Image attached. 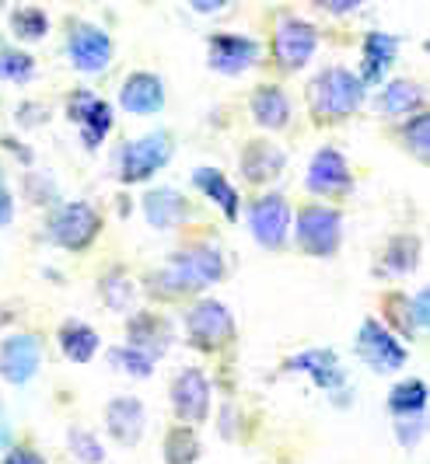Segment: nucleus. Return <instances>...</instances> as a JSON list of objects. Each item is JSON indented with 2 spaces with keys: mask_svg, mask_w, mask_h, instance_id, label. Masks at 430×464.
<instances>
[{
  "mask_svg": "<svg viewBox=\"0 0 430 464\" xmlns=\"http://www.w3.org/2000/svg\"><path fill=\"white\" fill-rule=\"evenodd\" d=\"M224 273H228V266H224V252L217 245H190L168 258L161 273L147 276V290L158 301H179L186 294H200V290L220 283Z\"/></svg>",
  "mask_w": 430,
  "mask_h": 464,
  "instance_id": "nucleus-1",
  "label": "nucleus"
},
{
  "mask_svg": "<svg viewBox=\"0 0 430 464\" xmlns=\"http://www.w3.org/2000/svg\"><path fill=\"white\" fill-rule=\"evenodd\" d=\"M367 102V88L347 67H329L308 81V109L318 122H339Z\"/></svg>",
  "mask_w": 430,
  "mask_h": 464,
  "instance_id": "nucleus-2",
  "label": "nucleus"
},
{
  "mask_svg": "<svg viewBox=\"0 0 430 464\" xmlns=\"http://www.w3.org/2000/svg\"><path fill=\"white\" fill-rule=\"evenodd\" d=\"M171 154H175V140L168 130H154L147 137L126 140L116 154V179L122 186H141L171 161Z\"/></svg>",
  "mask_w": 430,
  "mask_h": 464,
  "instance_id": "nucleus-3",
  "label": "nucleus"
},
{
  "mask_svg": "<svg viewBox=\"0 0 430 464\" xmlns=\"http://www.w3.org/2000/svg\"><path fill=\"white\" fill-rule=\"evenodd\" d=\"M49 241L64 252H88L102 234V213L92 203L77 199V203H60L49 209L46 217Z\"/></svg>",
  "mask_w": 430,
  "mask_h": 464,
  "instance_id": "nucleus-4",
  "label": "nucleus"
},
{
  "mask_svg": "<svg viewBox=\"0 0 430 464\" xmlns=\"http://www.w3.org/2000/svg\"><path fill=\"white\" fill-rule=\"evenodd\" d=\"M290 227L298 248L311 258H333L343 245V213L333 207H301Z\"/></svg>",
  "mask_w": 430,
  "mask_h": 464,
  "instance_id": "nucleus-5",
  "label": "nucleus"
},
{
  "mask_svg": "<svg viewBox=\"0 0 430 464\" xmlns=\"http://www.w3.org/2000/svg\"><path fill=\"white\" fill-rule=\"evenodd\" d=\"M186 335H190V346H196L200 353H217L235 339V314L214 297L196 301L186 314Z\"/></svg>",
  "mask_w": 430,
  "mask_h": 464,
  "instance_id": "nucleus-6",
  "label": "nucleus"
},
{
  "mask_svg": "<svg viewBox=\"0 0 430 464\" xmlns=\"http://www.w3.org/2000/svg\"><path fill=\"white\" fill-rule=\"evenodd\" d=\"M290 220H294V209H290L284 192H263L249 203V231L269 252L287 248Z\"/></svg>",
  "mask_w": 430,
  "mask_h": 464,
  "instance_id": "nucleus-7",
  "label": "nucleus"
},
{
  "mask_svg": "<svg viewBox=\"0 0 430 464\" xmlns=\"http://www.w3.org/2000/svg\"><path fill=\"white\" fill-rule=\"evenodd\" d=\"M357 360L364 367H371L375 373H392L406 363V346L396 339V332L388 325H382L378 318H364V325L357 332Z\"/></svg>",
  "mask_w": 430,
  "mask_h": 464,
  "instance_id": "nucleus-8",
  "label": "nucleus"
},
{
  "mask_svg": "<svg viewBox=\"0 0 430 464\" xmlns=\"http://www.w3.org/2000/svg\"><path fill=\"white\" fill-rule=\"evenodd\" d=\"M318 49V28L305 18H280L273 32V60L284 73H298L311 63Z\"/></svg>",
  "mask_w": 430,
  "mask_h": 464,
  "instance_id": "nucleus-9",
  "label": "nucleus"
},
{
  "mask_svg": "<svg viewBox=\"0 0 430 464\" xmlns=\"http://www.w3.org/2000/svg\"><path fill=\"white\" fill-rule=\"evenodd\" d=\"M67 56H71L73 70L102 73L112 63V39L105 28L92 22H71L67 24Z\"/></svg>",
  "mask_w": 430,
  "mask_h": 464,
  "instance_id": "nucleus-10",
  "label": "nucleus"
},
{
  "mask_svg": "<svg viewBox=\"0 0 430 464\" xmlns=\"http://www.w3.org/2000/svg\"><path fill=\"white\" fill-rule=\"evenodd\" d=\"M67 119L81 130V143L88 150H95L112 130V105L105 98H98L95 92H88V88H77L67 98Z\"/></svg>",
  "mask_w": 430,
  "mask_h": 464,
  "instance_id": "nucleus-11",
  "label": "nucleus"
},
{
  "mask_svg": "<svg viewBox=\"0 0 430 464\" xmlns=\"http://www.w3.org/2000/svg\"><path fill=\"white\" fill-rule=\"evenodd\" d=\"M168 398H171L175 419L186 422V426H196V422L210 416V381L200 367H186V371L175 373Z\"/></svg>",
  "mask_w": 430,
  "mask_h": 464,
  "instance_id": "nucleus-12",
  "label": "nucleus"
},
{
  "mask_svg": "<svg viewBox=\"0 0 430 464\" xmlns=\"http://www.w3.org/2000/svg\"><path fill=\"white\" fill-rule=\"evenodd\" d=\"M259 60V43L239 32H214L207 39V63L220 77H239Z\"/></svg>",
  "mask_w": 430,
  "mask_h": 464,
  "instance_id": "nucleus-13",
  "label": "nucleus"
},
{
  "mask_svg": "<svg viewBox=\"0 0 430 464\" xmlns=\"http://www.w3.org/2000/svg\"><path fill=\"white\" fill-rule=\"evenodd\" d=\"M43 367V339L35 332H15L0 343V377L7 384H28Z\"/></svg>",
  "mask_w": 430,
  "mask_h": 464,
  "instance_id": "nucleus-14",
  "label": "nucleus"
},
{
  "mask_svg": "<svg viewBox=\"0 0 430 464\" xmlns=\"http://www.w3.org/2000/svg\"><path fill=\"white\" fill-rule=\"evenodd\" d=\"M305 186H308V192H315V196H350V192H354V175H350L347 158H343L336 147H322V150L311 158Z\"/></svg>",
  "mask_w": 430,
  "mask_h": 464,
  "instance_id": "nucleus-15",
  "label": "nucleus"
},
{
  "mask_svg": "<svg viewBox=\"0 0 430 464\" xmlns=\"http://www.w3.org/2000/svg\"><path fill=\"white\" fill-rule=\"evenodd\" d=\"M175 343V328L168 318L154 314V311H137L126 322V346L143 353L147 360H161Z\"/></svg>",
  "mask_w": 430,
  "mask_h": 464,
  "instance_id": "nucleus-16",
  "label": "nucleus"
},
{
  "mask_svg": "<svg viewBox=\"0 0 430 464\" xmlns=\"http://www.w3.org/2000/svg\"><path fill=\"white\" fill-rule=\"evenodd\" d=\"M287 373H308L311 381L322 388V392H343L347 388V373L343 363L333 349H305V353H294L284 360Z\"/></svg>",
  "mask_w": 430,
  "mask_h": 464,
  "instance_id": "nucleus-17",
  "label": "nucleus"
},
{
  "mask_svg": "<svg viewBox=\"0 0 430 464\" xmlns=\"http://www.w3.org/2000/svg\"><path fill=\"white\" fill-rule=\"evenodd\" d=\"M382 318L385 325H392L403 339H416L430 322V301H427V290H420V294H388L385 297V307H382Z\"/></svg>",
  "mask_w": 430,
  "mask_h": 464,
  "instance_id": "nucleus-18",
  "label": "nucleus"
},
{
  "mask_svg": "<svg viewBox=\"0 0 430 464\" xmlns=\"http://www.w3.org/2000/svg\"><path fill=\"white\" fill-rule=\"evenodd\" d=\"M239 164H241V179H245V182H252V186H269V182L280 179V171H284V164H287V154L277 143H269L266 137H256L241 147Z\"/></svg>",
  "mask_w": 430,
  "mask_h": 464,
  "instance_id": "nucleus-19",
  "label": "nucleus"
},
{
  "mask_svg": "<svg viewBox=\"0 0 430 464\" xmlns=\"http://www.w3.org/2000/svg\"><path fill=\"white\" fill-rule=\"evenodd\" d=\"M143 217H147L151 227L171 231V227H182L192 217V203L186 199V192H179V188H147L143 192Z\"/></svg>",
  "mask_w": 430,
  "mask_h": 464,
  "instance_id": "nucleus-20",
  "label": "nucleus"
},
{
  "mask_svg": "<svg viewBox=\"0 0 430 464\" xmlns=\"http://www.w3.org/2000/svg\"><path fill=\"white\" fill-rule=\"evenodd\" d=\"M120 105L130 116H154L165 109V81L151 70H137L122 81Z\"/></svg>",
  "mask_w": 430,
  "mask_h": 464,
  "instance_id": "nucleus-21",
  "label": "nucleus"
},
{
  "mask_svg": "<svg viewBox=\"0 0 430 464\" xmlns=\"http://www.w3.org/2000/svg\"><path fill=\"white\" fill-rule=\"evenodd\" d=\"M399 56V39L388 35V32H367L364 35V46H360V84L371 88V84H382L388 77V70Z\"/></svg>",
  "mask_w": 430,
  "mask_h": 464,
  "instance_id": "nucleus-22",
  "label": "nucleus"
},
{
  "mask_svg": "<svg viewBox=\"0 0 430 464\" xmlns=\"http://www.w3.org/2000/svg\"><path fill=\"white\" fill-rule=\"evenodd\" d=\"M143 401L141 398H130V395H120L109 401V409H105V430H109V437L122 447H133V443L143 437Z\"/></svg>",
  "mask_w": 430,
  "mask_h": 464,
  "instance_id": "nucleus-23",
  "label": "nucleus"
},
{
  "mask_svg": "<svg viewBox=\"0 0 430 464\" xmlns=\"http://www.w3.org/2000/svg\"><path fill=\"white\" fill-rule=\"evenodd\" d=\"M424 102H427V94H424V84H416V81H409V77H399V81H388L378 98H375V112L378 116H413V112H420L424 109Z\"/></svg>",
  "mask_w": 430,
  "mask_h": 464,
  "instance_id": "nucleus-24",
  "label": "nucleus"
},
{
  "mask_svg": "<svg viewBox=\"0 0 430 464\" xmlns=\"http://www.w3.org/2000/svg\"><path fill=\"white\" fill-rule=\"evenodd\" d=\"M192 186L200 188L210 203H217L220 207V213L235 224L241 213V199H239V188L228 182V175L220 171V168H210V164H203V168H196L192 171Z\"/></svg>",
  "mask_w": 430,
  "mask_h": 464,
  "instance_id": "nucleus-25",
  "label": "nucleus"
},
{
  "mask_svg": "<svg viewBox=\"0 0 430 464\" xmlns=\"http://www.w3.org/2000/svg\"><path fill=\"white\" fill-rule=\"evenodd\" d=\"M249 109H252V119L269 130V133H277V130H284L287 122H290V98L280 84H259L252 98H249Z\"/></svg>",
  "mask_w": 430,
  "mask_h": 464,
  "instance_id": "nucleus-26",
  "label": "nucleus"
},
{
  "mask_svg": "<svg viewBox=\"0 0 430 464\" xmlns=\"http://www.w3.org/2000/svg\"><path fill=\"white\" fill-rule=\"evenodd\" d=\"M56 339H60V349H64V356L71 363H92L98 346H102L98 332L92 325H84V322H64Z\"/></svg>",
  "mask_w": 430,
  "mask_h": 464,
  "instance_id": "nucleus-27",
  "label": "nucleus"
},
{
  "mask_svg": "<svg viewBox=\"0 0 430 464\" xmlns=\"http://www.w3.org/2000/svg\"><path fill=\"white\" fill-rule=\"evenodd\" d=\"M382 266L385 269H378V273H388V276H409V273H416V266H420V237H413V234L392 237L385 245Z\"/></svg>",
  "mask_w": 430,
  "mask_h": 464,
  "instance_id": "nucleus-28",
  "label": "nucleus"
},
{
  "mask_svg": "<svg viewBox=\"0 0 430 464\" xmlns=\"http://www.w3.org/2000/svg\"><path fill=\"white\" fill-rule=\"evenodd\" d=\"M427 409V384L420 377H409V381H399L392 384L388 392V412L396 419H413V416H424Z\"/></svg>",
  "mask_w": 430,
  "mask_h": 464,
  "instance_id": "nucleus-29",
  "label": "nucleus"
},
{
  "mask_svg": "<svg viewBox=\"0 0 430 464\" xmlns=\"http://www.w3.org/2000/svg\"><path fill=\"white\" fill-rule=\"evenodd\" d=\"M98 294H102L109 311H130V304L137 301V286H133V279L122 266H112L105 276L98 279Z\"/></svg>",
  "mask_w": 430,
  "mask_h": 464,
  "instance_id": "nucleus-30",
  "label": "nucleus"
},
{
  "mask_svg": "<svg viewBox=\"0 0 430 464\" xmlns=\"http://www.w3.org/2000/svg\"><path fill=\"white\" fill-rule=\"evenodd\" d=\"M200 461V437L186 422H175L165 433V464H196Z\"/></svg>",
  "mask_w": 430,
  "mask_h": 464,
  "instance_id": "nucleus-31",
  "label": "nucleus"
},
{
  "mask_svg": "<svg viewBox=\"0 0 430 464\" xmlns=\"http://www.w3.org/2000/svg\"><path fill=\"white\" fill-rule=\"evenodd\" d=\"M0 81H7V84H28V81H35V60H32V53L11 46L7 39H0Z\"/></svg>",
  "mask_w": 430,
  "mask_h": 464,
  "instance_id": "nucleus-32",
  "label": "nucleus"
},
{
  "mask_svg": "<svg viewBox=\"0 0 430 464\" xmlns=\"http://www.w3.org/2000/svg\"><path fill=\"white\" fill-rule=\"evenodd\" d=\"M11 32H15V39H22V43H39V39H46L49 32V18L43 7H15L11 11Z\"/></svg>",
  "mask_w": 430,
  "mask_h": 464,
  "instance_id": "nucleus-33",
  "label": "nucleus"
},
{
  "mask_svg": "<svg viewBox=\"0 0 430 464\" xmlns=\"http://www.w3.org/2000/svg\"><path fill=\"white\" fill-rule=\"evenodd\" d=\"M403 143H406V150L420 164L430 158V116L424 109L406 119V126H403Z\"/></svg>",
  "mask_w": 430,
  "mask_h": 464,
  "instance_id": "nucleus-34",
  "label": "nucleus"
},
{
  "mask_svg": "<svg viewBox=\"0 0 430 464\" xmlns=\"http://www.w3.org/2000/svg\"><path fill=\"white\" fill-rule=\"evenodd\" d=\"M109 363H112L116 371L137 377V381H147V377L154 373V360H147L143 353H137V349H130V346L109 349Z\"/></svg>",
  "mask_w": 430,
  "mask_h": 464,
  "instance_id": "nucleus-35",
  "label": "nucleus"
},
{
  "mask_svg": "<svg viewBox=\"0 0 430 464\" xmlns=\"http://www.w3.org/2000/svg\"><path fill=\"white\" fill-rule=\"evenodd\" d=\"M67 447H71V454L81 464H102L105 461V447H102L98 437H92L88 430H71V433H67Z\"/></svg>",
  "mask_w": 430,
  "mask_h": 464,
  "instance_id": "nucleus-36",
  "label": "nucleus"
},
{
  "mask_svg": "<svg viewBox=\"0 0 430 464\" xmlns=\"http://www.w3.org/2000/svg\"><path fill=\"white\" fill-rule=\"evenodd\" d=\"M24 196L35 203V207H46V203H56V186L49 175H28L24 179Z\"/></svg>",
  "mask_w": 430,
  "mask_h": 464,
  "instance_id": "nucleus-37",
  "label": "nucleus"
},
{
  "mask_svg": "<svg viewBox=\"0 0 430 464\" xmlns=\"http://www.w3.org/2000/svg\"><path fill=\"white\" fill-rule=\"evenodd\" d=\"M0 464H46V458H43L35 447H11Z\"/></svg>",
  "mask_w": 430,
  "mask_h": 464,
  "instance_id": "nucleus-38",
  "label": "nucleus"
},
{
  "mask_svg": "<svg viewBox=\"0 0 430 464\" xmlns=\"http://www.w3.org/2000/svg\"><path fill=\"white\" fill-rule=\"evenodd\" d=\"M396 430H399V440L403 443H416L420 433H424V416H413V422L409 419H396Z\"/></svg>",
  "mask_w": 430,
  "mask_h": 464,
  "instance_id": "nucleus-39",
  "label": "nucleus"
},
{
  "mask_svg": "<svg viewBox=\"0 0 430 464\" xmlns=\"http://www.w3.org/2000/svg\"><path fill=\"white\" fill-rule=\"evenodd\" d=\"M11 220H15V196H11L7 179H4V171H0V227H7Z\"/></svg>",
  "mask_w": 430,
  "mask_h": 464,
  "instance_id": "nucleus-40",
  "label": "nucleus"
},
{
  "mask_svg": "<svg viewBox=\"0 0 430 464\" xmlns=\"http://www.w3.org/2000/svg\"><path fill=\"white\" fill-rule=\"evenodd\" d=\"M315 4H318L326 14H354L367 0H315Z\"/></svg>",
  "mask_w": 430,
  "mask_h": 464,
  "instance_id": "nucleus-41",
  "label": "nucleus"
},
{
  "mask_svg": "<svg viewBox=\"0 0 430 464\" xmlns=\"http://www.w3.org/2000/svg\"><path fill=\"white\" fill-rule=\"evenodd\" d=\"M190 7L196 14H217V11L228 7V0H190Z\"/></svg>",
  "mask_w": 430,
  "mask_h": 464,
  "instance_id": "nucleus-42",
  "label": "nucleus"
},
{
  "mask_svg": "<svg viewBox=\"0 0 430 464\" xmlns=\"http://www.w3.org/2000/svg\"><path fill=\"white\" fill-rule=\"evenodd\" d=\"M0 447H11V422L4 416V409H0Z\"/></svg>",
  "mask_w": 430,
  "mask_h": 464,
  "instance_id": "nucleus-43",
  "label": "nucleus"
}]
</instances>
